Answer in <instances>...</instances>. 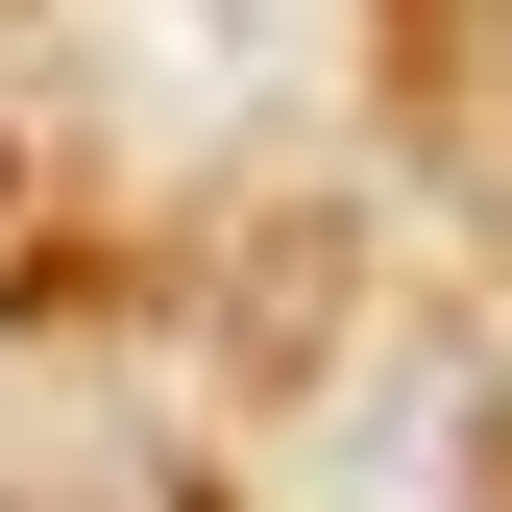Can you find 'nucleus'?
Returning <instances> with one entry per match:
<instances>
[]
</instances>
